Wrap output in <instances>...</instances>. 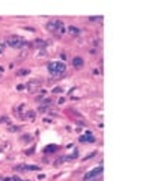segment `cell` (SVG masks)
Here are the masks:
<instances>
[{
	"label": "cell",
	"instance_id": "obj_1",
	"mask_svg": "<svg viewBox=\"0 0 161 181\" xmlns=\"http://www.w3.org/2000/svg\"><path fill=\"white\" fill-rule=\"evenodd\" d=\"M47 69H48V72L51 74V75H65V72H66V65L63 63V62H50L48 65H47Z\"/></svg>",
	"mask_w": 161,
	"mask_h": 181
},
{
	"label": "cell",
	"instance_id": "obj_2",
	"mask_svg": "<svg viewBox=\"0 0 161 181\" xmlns=\"http://www.w3.org/2000/svg\"><path fill=\"white\" fill-rule=\"evenodd\" d=\"M6 44L9 47H12V48H27V47H30V44L26 42L21 36H15V35L9 36L8 41H6Z\"/></svg>",
	"mask_w": 161,
	"mask_h": 181
},
{
	"label": "cell",
	"instance_id": "obj_3",
	"mask_svg": "<svg viewBox=\"0 0 161 181\" xmlns=\"http://www.w3.org/2000/svg\"><path fill=\"white\" fill-rule=\"evenodd\" d=\"M47 29L50 32H56V30H60L62 33L65 32V27H63V23L60 20H51L47 23Z\"/></svg>",
	"mask_w": 161,
	"mask_h": 181
},
{
	"label": "cell",
	"instance_id": "obj_4",
	"mask_svg": "<svg viewBox=\"0 0 161 181\" xmlns=\"http://www.w3.org/2000/svg\"><path fill=\"white\" fill-rule=\"evenodd\" d=\"M14 169L15 170H39V166H35V164H18Z\"/></svg>",
	"mask_w": 161,
	"mask_h": 181
},
{
	"label": "cell",
	"instance_id": "obj_5",
	"mask_svg": "<svg viewBox=\"0 0 161 181\" xmlns=\"http://www.w3.org/2000/svg\"><path fill=\"white\" fill-rule=\"evenodd\" d=\"M47 45H48V42L44 39H35V42L30 44V47H33V48H47Z\"/></svg>",
	"mask_w": 161,
	"mask_h": 181
},
{
	"label": "cell",
	"instance_id": "obj_6",
	"mask_svg": "<svg viewBox=\"0 0 161 181\" xmlns=\"http://www.w3.org/2000/svg\"><path fill=\"white\" fill-rule=\"evenodd\" d=\"M99 173H102V166H98V167H95L92 172L86 173V175H84V179H89V178H92V176H95V175H99Z\"/></svg>",
	"mask_w": 161,
	"mask_h": 181
},
{
	"label": "cell",
	"instance_id": "obj_7",
	"mask_svg": "<svg viewBox=\"0 0 161 181\" xmlns=\"http://www.w3.org/2000/svg\"><path fill=\"white\" fill-rule=\"evenodd\" d=\"M72 65L75 66V68H83V65H84V60H83V57H80V56H75V57H72Z\"/></svg>",
	"mask_w": 161,
	"mask_h": 181
},
{
	"label": "cell",
	"instance_id": "obj_8",
	"mask_svg": "<svg viewBox=\"0 0 161 181\" xmlns=\"http://www.w3.org/2000/svg\"><path fill=\"white\" fill-rule=\"evenodd\" d=\"M80 142H95V137H93V134L90 133V131H87L86 134H83V136H80V139H78Z\"/></svg>",
	"mask_w": 161,
	"mask_h": 181
},
{
	"label": "cell",
	"instance_id": "obj_9",
	"mask_svg": "<svg viewBox=\"0 0 161 181\" xmlns=\"http://www.w3.org/2000/svg\"><path fill=\"white\" fill-rule=\"evenodd\" d=\"M41 84V80L39 78H36V80H32V81H29V83H26V86L24 87H27V89H30V91H33L36 86H39Z\"/></svg>",
	"mask_w": 161,
	"mask_h": 181
},
{
	"label": "cell",
	"instance_id": "obj_10",
	"mask_svg": "<svg viewBox=\"0 0 161 181\" xmlns=\"http://www.w3.org/2000/svg\"><path fill=\"white\" fill-rule=\"evenodd\" d=\"M21 118H23V119H30V121H33V119H35V112H33V110H27L26 113L21 115Z\"/></svg>",
	"mask_w": 161,
	"mask_h": 181
},
{
	"label": "cell",
	"instance_id": "obj_11",
	"mask_svg": "<svg viewBox=\"0 0 161 181\" xmlns=\"http://www.w3.org/2000/svg\"><path fill=\"white\" fill-rule=\"evenodd\" d=\"M68 32H69L72 36L80 35V29H78V27H75V26H69V27H68Z\"/></svg>",
	"mask_w": 161,
	"mask_h": 181
},
{
	"label": "cell",
	"instance_id": "obj_12",
	"mask_svg": "<svg viewBox=\"0 0 161 181\" xmlns=\"http://www.w3.org/2000/svg\"><path fill=\"white\" fill-rule=\"evenodd\" d=\"M29 72H30V71H29V69H24V68H23V69H18V71H17V72H15V74H17V75H18V77H23V75H27V74H29Z\"/></svg>",
	"mask_w": 161,
	"mask_h": 181
},
{
	"label": "cell",
	"instance_id": "obj_13",
	"mask_svg": "<svg viewBox=\"0 0 161 181\" xmlns=\"http://www.w3.org/2000/svg\"><path fill=\"white\" fill-rule=\"evenodd\" d=\"M48 109H50L48 106H39V107H38V112H39V113H44V112H47Z\"/></svg>",
	"mask_w": 161,
	"mask_h": 181
},
{
	"label": "cell",
	"instance_id": "obj_14",
	"mask_svg": "<svg viewBox=\"0 0 161 181\" xmlns=\"http://www.w3.org/2000/svg\"><path fill=\"white\" fill-rule=\"evenodd\" d=\"M23 109H24V104H20L18 107H15V109H14V112H15V113H21V110H23Z\"/></svg>",
	"mask_w": 161,
	"mask_h": 181
},
{
	"label": "cell",
	"instance_id": "obj_15",
	"mask_svg": "<svg viewBox=\"0 0 161 181\" xmlns=\"http://www.w3.org/2000/svg\"><path fill=\"white\" fill-rule=\"evenodd\" d=\"M59 92H62V87H54L53 89V94H59Z\"/></svg>",
	"mask_w": 161,
	"mask_h": 181
},
{
	"label": "cell",
	"instance_id": "obj_16",
	"mask_svg": "<svg viewBox=\"0 0 161 181\" xmlns=\"http://www.w3.org/2000/svg\"><path fill=\"white\" fill-rule=\"evenodd\" d=\"M20 130H21L20 127H11L9 128V131H20Z\"/></svg>",
	"mask_w": 161,
	"mask_h": 181
},
{
	"label": "cell",
	"instance_id": "obj_17",
	"mask_svg": "<svg viewBox=\"0 0 161 181\" xmlns=\"http://www.w3.org/2000/svg\"><path fill=\"white\" fill-rule=\"evenodd\" d=\"M54 149H57V146H48V148L45 149V152H48V151H54Z\"/></svg>",
	"mask_w": 161,
	"mask_h": 181
},
{
	"label": "cell",
	"instance_id": "obj_18",
	"mask_svg": "<svg viewBox=\"0 0 161 181\" xmlns=\"http://www.w3.org/2000/svg\"><path fill=\"white\" fill-rule=\"evenodd\" d=\"M12 181H27V179H21V178H18V176H14Z\"/></svg>",
	"mask_w": 161,
	"mask_h": 181
},
{
	"label": "cell",
	"instance_id": "obj_19",
	"mask_svg": "<svg viewBox=\"0 0 161 181\" xmlns=\"http://www.w3.org/2000/svg\"><path fill=\"white\" fill-rule=\"evenodd\" d=\"M60 57H62V59H65V60H66V53H62V54H60Z\"/></svg>",
	"mask_w": 161,
	"mask_h": 181
},
{
	"label": "cell",
	"instance_id": "obj_20",
	"mask_svg": "<svg viewBox=\"0 0 161 181\" xmlns=\"http://www.w3.org/2000/svg\"><path fill=\"white\" fill-rule=\"evenodd\" d=\"M0 51H2V50H0Z\"/></svg>",
	"mask_w": 161,
	"mask_h": 181
}]
</instances>
